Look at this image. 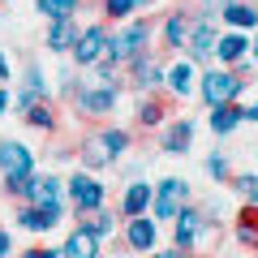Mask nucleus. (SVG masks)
<instances>
[{
    "mask_svg": "<svg viewBox=\"0 0 258 258\" xmlns=\"http://www.w3.org/2000/svg\"><path fill=\"white\" fill-rule=\"evenodd\" d=\"M228 185L245 198V203H258V172H241V176H232Z\"/></svg>",
    "mask_w": 258,
    "mask_h": 258,
    "instance_id": "72a5a7b5",
    "label": "nucleus"
},
{
    "mask_svg": "<svg viewBox=\"0 0 258 258\" xmlns=\"http://www.w3.org/2000/svg\"><path fill=\"white\" fill-rule=\"evenodd\" d=\"M249 64H254V74H258V35H254V43H249Z\"/></svg>",
    "mask_w": 258,
    "mask_h": 258,
    "instance_id": "ea45409f",
    "label": "nucleus"
},
{
    "mask_svg": "<svg viewBox=\"0 0 258 258\" xmlns=\"http://www.w3.org/2000/svg\"><path fill=\"white\" fill-rule=\"evenodd\" d=\"M78 224H86V228H91L99 241H108V237H116V232H120V215H112L108 207H99V211H86V215H78Z\"/></svg>",
    "mask_w": 258,
    "mask_h": 258,
    "instance_id": "c85d7f7f",
    "label": "nucleus"
},
{
    "mask_svg": "<svg viewBox=\"0 0 258 258\" xmlns=\"http://www.w3.org/2000/svg\"><path fill=\"white\" fill-rule=\"evenodd\" d=\"M198 220H203V211H198L194 203H185L181 211L168 220V224H172V245H176V249H194V232H198Z\"/></svg>",
    "mask_w": 258,
    "mask_h": 258,
    "instance_id": "6ab92c4d",
    "label": "nucleus"
},
{
    "mask_svg": "<svg viewBox=\"0 0 258 258\" xmlns=\"http://www.w3.org/2000/svg\"><path fill=\"white\" fill-rule=\"evenodd\" d=\"M151 198H155V185H151V181H129L125 194H120L116 215H120V220H129V215H147L151 211Z\"/></svg>",
    "mask_w": 258,
    "mask_h": 258,
    "instance_id": "dca6fc26",
    "label": "nucleus"
},
{
    "mask_svg": "<svg viewBox=\"0 0 258 258\" xmlns=\"http://www.w3.org/2000/svg\"><path fill=\"white\" fill-rule=\"evenodd\" d=\"M215 35H220V13H215V9L194 13V18H189V35H185L181 56H189L194 64H211V56H215Z\"/></svg>",
    "mask_w": 258,
    "mask_h": 258,
    "instance_id": "39448f33",
    "label": "nucleus"
},
{
    "mask_svg": "<svg viewBox=\"0 0 258 258\" xmlns=\"http://www.w3.org/2000/svg\"><path fill=\"white\" fill-rule=\"evenodd\" d=\"M232 237H237L241 249L258 254V203H245L237 211V220H232Z\"/></svg>",
    "mask_w": 258,
    "mask_h": 258,
    "instance_id": "aec40b11",
    "label": "nucleus"
},
{
    "mask_svg": "<svg viewBox=\"0 0 258 258\" xmlns=\"http://www.w3.org/2000/svg\"><path fill=\"white\" fill-rule=\"evenodd\" d=\"M103 47H108V22H91V26L78 30V39H74L69 52H74L78 69H91V64L103 60Z\"/></svg>",
    "mask_w": 258,
    "mask_h": 258,
    "instance_id": "9d476101",
    "label": "nucleus"
},
{
    "mask_svg": "<svg viewBox=\"0 0 258 258\" xmlns=\"http://www.w3.org/2000/svg\"><path fill=\"white\" fill-rule=\"evenodd\" d=\"M245 78L237 74V69H228V64H211V69H203L198 74V99L207 103V108H215V103H237L241 95H245Z\"/></svg>",
    "mask_w": 258,
    "mask_h": 258,
    "instance_id": "7ed1b4c3",
    "label": "nucleus"
},
{
    "mask_svg": "<svg viewBox=\"0 0 258 258\" xmlns=\"http://www.w3.org/2000/svg\"><path fill=\"white\" fill-rule=\"evenodd\" d=\"M241 56H249V35L245 30H220L215 35V64H237Z\"/></svg>",
    "mask_w": 258,
    "mask_h": 258,
    "instance_id": "f3484780",
    "label": "nucleus"
},
{
    "mask_svg": "<svg viewBox=\"0 0 258 258\" xmlns=\"http://www.w3.org/2000/svg\"><path fill=\"white\" fill-rule=\"evenodd\" d=\"M95 134H99V142L108 147L112 164H116V159L129 151V129H120V125H103V129H95Z\"/></svg>",
    "mask_w": 258,
    "mask_h": 258,
    "instance_id": "2f4dec72",
    "label": "nucleus"
},
{
    "mask_svg": "<svg viewBox=\"0 0 258 258\" xmlns=\"http://www.w3.org/2000/svg\"><path fill=\"white\" fill-rule=\"evenodd\" d=\"M30 172H35V151H30L22 138H0V176H5V194L18 198Z\"/></svg>",
    "mask_w": 258,
    "mask_h": 258,
    "instance_id": "20e7f679",
    "label": "nucleus"
},
{
    "mask_svg": "<svg viewBox=\"0 0 258 258\" xmlns=\"http://www.w3.org/2000/svg\"><path fill=\"white\" fill-rule=\"evenodd\" d=\"M69 103L78 108V116H86V120H103V116H112V108L120 103V82H99V78H91V82H78L74 95H69Z\"/></svg>",
    "mask_w": 258,
    "mask_h": 258,
    "instance_id": "f03ea898",
    "label": "nucleus"
},
{
    "mask_svg": "<svg viewBox=\"0 0 258 258\" xmlns=\"http://www.w3.org/2000/svg\"><path fill=\"white\" fill-rule=\"evenodd\" d=\"M134 120H138L142 129H159L168 120V103L159 99V91L155 95H138V103H134Z\"/></svg>",
    "mask_w": 258,
    "mask_h": 258,
    "instance_id": "5701e85b",
    "label": "nucleus"
},
{
    "mask_svg": "<svg viewBox=\"0 0 258 258\" xmlns=\"http://www.w3.org/2000/svg\"><path fill=\"white\" fill-rule=\"evenodd\" d=\"M9 249H13V237H9V228H0V258H9Z\"/></svg>",
    "mask_w": 258,
    "mask_h": 258,
    "instance_id": "4c0bfd02",
    "label": "nucleus"
},
{
    "mask_svg": "<svg viewBox=\"0 0 258 258\" xmlns=\"http://www.w3.org/2000/svg\"><path fill=\"white\" fill-rule=\"evenodd\" d=\"M129 86H134L138 95H155V91H164V64H159L151 52L134 56V60H129Z\"/></svg>",
    "mask_w": 258,
    "mask_h": 258,
    "instance_id": "f8f14e48",
    "label": "nucleus"
},
{
    "mask_svg": "<svg viewBox=\"0 0 258 258\" xmlns=\"http://www.w3.org/2000/svg\"><path fill=\"white\" fill-rule=\"evenodd\" d=\"M60 220H64V207H35V203H18V211H13V224H18L22 232H52Z\"/></svg>",
    "mask_w": 258,
    "mask_h": 258,
    "instance_id": "ddd939ff",
    "label": "nucleus"
},
{
    "mask_svg": "<svg viewBox=\"0 0 258 258\" xmlns=\"http://www.w3.org/2000/svg\"><path fill=\"white\" fill-rule=\"evenodd\" d=\"M220 237H224V224L211 220V215H203L198 220V232H194V254H211L220 245Z\"/></svg>",
    "mask_w": 258,
    "mask_h": 258,
    "instance_id": "c756f323",
    "label": "nucleus"
},
{
    "mask_svg": "<svg viewBox=\"0 0 258 258\" xmlns=\"http://www.w3.org/2000/svg\"><path fill=\"white\" fill-rule=\"evenodd\" d=\"M9 108H13V91L0 82V116H9Z\"/></svg>",
    "mask_w": 258,
    "mask_h": 258,
    "instance_id": "e433bc0d",
    "label": "nucleus"
},
{
    "mask_svg": "<svg viewBox=\"0 0 258 258\" xmlns=\"http://www.w3.org/2000/svg\"><path fill=\"white\" fill-rule=\"evenodd\" d=\"M78 164H82L86 172H99V168L112 164V155H108V147L99 142V134H86V138H82V147H78Z\"/></svg>",
    "mask_w": 258,
    "mask_h": 258,
    "instance_id": "bb28decb",
    "label": "nucleus"
},
{
    "mask_svg": "<svg viewBox=\"0 0 258 258\" xmlns=\"http://www.w3.org/2000/svg\"><path fill=\"white\" fill-rule=\"evenodd\" d=\"M241 125H245V116H241V99L237 103H215V108H211V134H215V138H228V134H237Z\"/></svg>",
    "mask_w": 258,
    "mask_h": 258,
    "instance_id": "b1692460",
    "label": "nucleus"
},
{
    "mask_svg": "<svg viewBox=\"0 0 258 258\" xmlns=\"http://www.w3.org/2000/svg\"><path fill=\"white\" fill-rule=\"evenodd\" d=\"M18 258H60V245H30V249H22Z\"/></svg>",
    "mask_w": 258,
    "mask_h": 258,
    "instance_id": "f704fd0d",
    "label": "nucleus"
},
{
    "mask_svg": "<svg viewBox=\"0 0 258 258\" xmlns=\"http://www.w3.org/2000/svg\"><path fill=\"white\" fill-rule=\"evenodd\" d=\"M142 258H203V254H194V249H151V254H142Z\"/></svg>",
    "mask_w": 258,
    "mask_h": 258,
    "instance_id": "c9c22d12",
    "label": "nucleus"
},
{
    "mask_svg": "<svg viewBox=\"0 0 258 258\" xmlns=\"http://www.w3.org/2000/svg\"><path fill=\"white\" fill-rule=\"evenodd\" d=\"M164 91L172 95V99H189V95H198V64L189 60V56H181V60L164 64Z\"/></svg>",
    "mask_w": 258,
    "mask_h": 258,
    "instance_id": "9b49d317",
    "label": "nucleus"
},
{
    "mask_svg": "<svg viewBox=\"0 0 258 258\" xmlns=\"http://www.w3.org/2000/svg\"><path fill=\"white\" fill-rule=\"evenodd\" d=\"M215 13H220V22H224L228 30H245V35H249V30H258V9H254V0H224Z\"/></svg>",
    "mask_w": 258,
    "mask_h": 258,
    "instance_id": "4468645a",
    "label": "nucleus"
},
{
    "mask_svg": "<svg viewBox=\"0 0 258 258\" xmlns=\"http://www.w3.org/2000/svg\"><path fill=\"white\" fill-rule=\"evenodd\" d=\"M203 5H220V0H203Z\"/></svg>",
    "mask_w": 258,
    "mask_h": 258,
    "instance_id": "a19ab883",
    "label": "nucleus"
},
{
    "mask_svg": "<svg viewBox=\"0 0 258 258\" xmlns=\"http://www.w3.org/2000/svg\"><path fill=\"white\" fill-rule=\"evenodd\" d=\"M103 254V241L95 237L86 224H78L69 237H64V245H60V258H99Z\"/></svg>",
    "mask_w": 258,
    "mask_h": 258,
    "instance_id": "a211bd4d",
    "label": "nucleus"
},
{
    "mask_svg": "<svg viewBox=\"0 0 258 258\" xmlns=\"http://www.w3.org/2000/svg\"><path fill=\"white\" fill-rule=\"evenodd\" d=\"M207 176H211V181H232V164H228L224 151H211V155H207Z\"/></svg>",
    "mask_w": 258,
    "mask_h": 258,
    "instance_id": "473e14b6",
    "label": "nucleus"
},
{
    "mask_svg": "<svg viewBox=\"0 0 258 258\" xmlns=\"http://www.w3.org/2000/svg\"><path fill=\"white\" fill-rule=\"evenodd\" d=\"M64 203L74 207V215H86L108 203V189H103V181H95V172L78 168L74 176H64Z\"/></svg>",
    "mask_w": 258,
    "mask_h": 258,
    "instance_id": "423d86ee",
    "label": "nucleus"
},
{
    "mask_svg": "<svg viewBox=\"0 0 258 258\" xmlns=\"http://www.w3.org/2000/svg\"><path fill=\"white\" fill-rule=\"evenodd\" d=\"M151 9H155V0H99L103 22H129V18L151 13Z\"/></svg>",
    "mask_w": 258,
    "mask_h": 258,
    "instance_id": "393cba45",
    "label": "nucleus"
},
{
    "mask_svg": "<svg viewBox=\"0 0 258 258\" xmlns=\"http://www.w3.org/2000/svg\"><path fill=\"white\" fill-rule=\"evenodd\" d=\"M9 78H13V74H9V56L0 52V82H9Z\"/></svg>",
    "mask_w": 258,
    "mask_h": 258,
    "instance_id": "58836bf2",
    "label": "nucleus"
},
{
    "mask_svg": "<svg viewBox=\"0 0 258 258\" xmlns=\"http://www.w3.org/2000/svg\"><path fill=\"white\" fill-rule=\"evenodd\" d=\"M82 0H35V13L47 22H60V18H78Z\"/></svg>",
    "mask_w": 258,
    "mask_h": 258,
    "instance_id": "7c9ffc66",
    "label": "nucleus"
},
{
    "mask_svg": "<svg viewBox=\"0 0 258 258\" xmlns=\"http://www.w3.org/2000/svg\"><path fill=\"white\" fill-rule=\"evenodd\" d=\"M22 120H26L30 129H43V134H56V129H60V116H56L52 99H39V103H30V108H22Z\"/></svg>",
    "mask_w": 258,
    "mask_h": 258,
    "instance_id": "cd10ccee",
    "label": "nucleus"
},
{
    "mask_svg": "<svg viewBox=\"0 0 258 258\" xmlns=\"http://www.w3.org/2000/svg\"><path fill=\"white\" fill-rule=\"evenodd\" d=\"M18 203H35V207H64V181L52 172H30L22 185Z\"/></svg>",
    "mask_w": 258,
    "mask_h": 258,
    "instance_id": "1a4fd4ad",
    "label": "nucleus"
},
{
    "mask_svg": "<svg viewBox=\"0 0 258 258\" xmlns=\"http://www.w3.org/2000/svg\"><path fill=\"white\" fill-rule=\"evenodd\" d=\"M120 241H125L129 254H151V249H159V220L151 211L120 220Z\"/></svg>",
    "mask_w": 258,
    "mask_h": 258,
    "instance_id": "0eeeda50",
    "label": "nucleus"
},
{
    "mask_svg": "<svg viewBox=\"0 0 258 258\" xmlns=\"http://www.w3.org/2000/svg\"><path fill=\"white\" fill-rule=\"evenodd\" d=\"M39 99H52V95H47V78H43L39 64H26V78H22V91L13 95V103H18V112H22V108H30V103H39Z\"/></svg>",
    "mask_w": 258,
    "mask_h": 258,
    "instance_id": "412c9836",
    "label": "nucleus"
},
{
    "mask_svg": "<svg viewBox=\"0 0 258 258\" xmlns=\"http://www.w3.org/2000/svg\"><path fill=\"white\" fill-rule=\"evenodd\" d=\"M220 5H224V0H220Z\"/></svg>",
    "mask_w": 258,
    "mask_h": 258,
    "instance_id": "79ce46f5",
    "label": "nucleus"
},
{
    "mask_svg": "<svg viewBox=\"0 0 258 258\" xmlns=\"http://www.w3.org/2000/svg\"><path fill=\"white\" fill-rule=\"evenodd\" d=\"M74 39H78V18H60V22H47L43 47H47V52H69Z\"/></svg>",
    "mask_w": 258,
    "mask_h": 258,
    "instance_id": "a878e982",
    "label": "nucleus"
},
{
    "mask_svg": "<svg viewBox=\"0 0 258 258\" xmlns=\"http://www.w3.org/2000/svg\"><path fill=\"white\" fill-rule=\"evenodd\" d=\"M151 39H155V26H151L147 13H138V18H129L120 30H108V47H103V60L108 64H129L134 56L151 52Z\"/></svg>",
    "mask_w": 258,
    "mask_h": 258,
    "instance_id": "f257e3e1",
    "label": "nucleus"
},
{
    "mask_svg": "<svg viewBox=\"0 0 258 258\" xmlns=\"http://www.w3.org/2000/svg\"><path fill=\"white\" fill-rule=\"evenodd\" d=\"M194 116H176V120H164V138H159V151H168V155H185L194 142Z\"/></svg>",
    "mask_w": 258,
    "mask_h": 258,
    "instance_id": "2eb2a0df",
    "label": "nucleus"
},
{
    "mask_svg": "<svg viewBox=\"0 0 258 258\" xmlns=\"http://www.w3.org/2000/svg\"><path fill=\"white\" fill-rule=\"evenodd\" d=\"M185 35H189V13L172 9L164 18V26H159V47H168V52H181L185 47Z\"/></svg>",
    "mask_w": 258,
    "mask_h": 258,
    "instance_id": "4be33fe9",
    "label": "nucleus"
},
{
    "mask_svg": "<svg viewBox=\"0 0 258 258\" xmlns=\"http://www.w3.org/2000/svg\"><path fill=\"white\" fill-rule=\"evenodd\" d=\"M185 203H189V181H181V176H159L155 198H151V215H155L159 224H168Z\"/></svg>",
    "mask_w": 258,
    "mask_h": 258,
    "instance_id": "6e6552de",
    "label": "nucleus"
}]
</instances>
